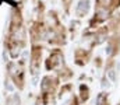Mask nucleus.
Masks as SVG:
<instances>
[{
  "instance_id": "f257e3e1",
  "label": "nucleus",
  "mask_w": 120,
  "mask_h": 105,
  "mask_svg": "<svg viewBox=\"0 0 120 105\" xmlns=\"http://www.w3.org/2000/svg\"><path fill=\"white\" fill-rule=\"evenodd\" d=\"M87 10H88V0H81L80 6L77 7V13H78V14H82V13H85Z\"/></svg>"
}]
</instances>
